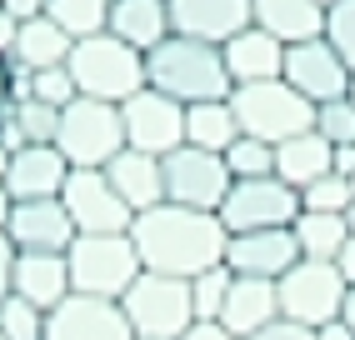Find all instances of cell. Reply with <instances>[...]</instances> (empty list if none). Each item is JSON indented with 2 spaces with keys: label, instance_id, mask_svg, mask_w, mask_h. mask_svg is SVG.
I'll list each match as a JSON object with an SVG mask.
<instances>
[{
  "label": "cell",
  "instance_id": "obj_1",
  "mask_svg": "<svg viewBox=\"0 0 355 340\" xmlns=\"http://www.w3.org/2000/svg\"><path fill=\"white\" fill-rule=\"evenodd\" d=\"M130 240H135V255H140L146 271L191 280V275H200V271L225 260L230 230L220 226L216 210H191V205L160 201L150 210H135Z\"/></svg>",
  "mask_w": 355,
  "mask_h": 340
},
{
  "label": "cell",
  "instance_id": "obj_2",
  "mask_svg": "<svg viewBox=\"0 0 355 340\" xmlns=\"http://www.w3.org/2000/svg\"><path fill=\"white\" fill-rule=\"evenodd\" d=\"M146 85L165 90V95H171V101H180V105L225 101V95L235 90L220 45L175 35V31L165 35L160 45H150V51H146Z\"/></svg>",
  "mask_w": 355,
  "mask_h": 340
},
{
  "label": "cell",
  "instance_id": "obj_3",
  "mask_svg": "<svg viewBox=\"0 0 355 340\" xmlns=\"http://www.w3.org/2000/svg\"><path fill=\"white\" fill-rule=\"evenodd\" d=\"M65 65H70V76H76V90L90 95V101L121 105V101H130L135 90H146V56H140L135 45L115 40L110 31L76 40Z\"/></svg>",
  "mask_w": 355,
  "mask_h": 340
},
{
  "label": "cell",
  "instance_id": "obj_4",
  "mask_svg": "<svg viewBox=\"0 0 355 340\" xmlns=\"http://www.w3.org/2000/svg\"><path fill=\"white\" fill-rule=\"evenodd\" d=\"M70 260V290L76 296H96V300H121L130 280L146 271L135 255L130 230H105V235H76L65 246Z\"/></svg>",
  "mask_w": 355,
  "mask_h": 340
},
{
  "label": "cell",
  "instance_id": "obj_5",
  "mask_svg": "<svg viewBox=\"0 0 355 340\" xmlns=\"http://www.w3.org/2000/svg\"><path fill=\"white\" fill-rule=\"evenodd\" d=\"M121 310L135 330V340H180L196 325V305H191V280L180 275H160V271H140L130 290L121 296Z\"/></svg>",
  "mask_w": 355,
  "mask_h": 340
},
{
  "label": "cell",
  "instance_id": "obj_6",
  "mask_svg": "<svg viewBox=\"0 0 355 340\" xmlns=\"http://www.w3.org/2000/svg\"><path fill=\"white\" fill-rule=\"evenodd\" d=\"M55 151L70 160V170H105V165L115 160V151H125L121 105L90 101V95H76V101L60 110Z\"/></svg>",
  "mask_w": 355,
  "mask_h": 340
},
{
  "label": "cell",
  "instance_id": "obj_7",
  "mask_svg": "<svg viewBox=\"0 0 355 340\" xmlns=\"http://www.w3.org/2000/svg\"><path fill=\"white\" fill-rule=\"evenodd\" d=\"M235 120H241V135L255 140H291L300 130H315V105L305 101L300 90H291L286 80H255V85H235L230 90Z\"/></svg>",
  "mask_w": 355,
  "mask_h": 340
},
{
  "label": "cell",
  "instance_id": "obj_8",
  "mask_svg": "<svg viewBox=\"0 0 355 340\" xmlns=\"http://www.w3.org/2000/svg\"><path fill=\"white\" fill-rule=\"evenodd\" d=\"M340 296H345V275L336 271V260H295L286 275L275 280V300H280V315L305 330H315L325 321L340 315Z\"/></svg>",
  "mask_w": 355,
  "mask_h": 340
},
{
  "label": "cell",
  "instance_id": "obj_9",
  "mask_svg": "<svg viewBox=\"0 0 355 340\" xmlns=\"http://www.w3.org/2000/svg\"><path fill=\"white\" fill-rule=\"evenodd\" d=\"M160 180H165V201L191 205V210H220L230 190V165L216 151L175 145L171 155H160Z\"/></svg>",
  "mask_w": 355,
  "mask_h": 340
},
{
  "label": "cell",
  "instance_id": "obj_10",
  "mask_svg": "<svg viewBox=\"0 0 355 340\" xmlns=\"http://www.w3.org/2000/svg\"><path fill=\"white\" fill-rule=\"evenodd\" d=\"M220 226L230 235L241 230H270V226H291L300 215V190L286 185L280 176H260V180H230L225 201H220Z\"/></svg>",
  "mask_w": 355,
  "mask_h": 340
},
{
  "label": "cell",
  "instance_id": "obj_11",
  "mask_svg": "<svg viewBox=\"0 0 355 340\" xmlns=\"http://www.w3.org/2000/svg\"><path fill=\"white\" fill-rule=\"evenodd\" d=\"M121 126H125V145L146 155H171L175 145H185V105L171 101L165 90L146 85L130 101H121Z\"/></svg>",
  "mask_w": 355,
  "mask_h": 340
},
{
  "label": "cell",
  "instance_id": "obj_12",
  "mask_svg": "<svg viewBox=\"0 0 355 340\" xmlns=\"http://www.w3.org/2000/svg\"><path fill=\"white\" fill-rule=\"evenodd\" d=\"M60 205L76 221V235H105V230H130L135 210L115 196L105 170H70L60 185Z\"/></svg>",
  "mask_w": 355,
  "mask_h": 340
},
{
  "label": "cell",
  "instance_id": "obj_13",
  "mask_svg": "<svg viewBox=\"0 0 355 340\" xmlns=\"http://www.w3.org/2000/svg\"><path fill=\"white\" fill-rule=\"evenodd\" d=\"M280 80H286L291 90H300L311 105H325V101H340V95L350 90V70H345V60L336 51H330L325 35H311V40L286 45Z\"/></svg>",
  "mask_w": 355,
  "mask_h": 340
},
{
  "label": "cell",
  "instance_id": "obj_14",
  "mask_svg": "<svg viewBox=\"0 0 355 340\" xmlns=\"http://www.w3.org/2000/svg\"><path fill=\"white\" fill-rule=\"evenodd\" d=\"M45 340H135L121 300H96V296H70L45 315Z\"/></svg>",
  "mask_w": 355,
  "mask_h": 340
},
{
  "label": "cell",
  "instance_id": "obj_15",
  "mask_svg": "<svg viewBox=\"0 0 355 340\" xmlns=\"http://www.w3.org/2000/svg\"><path fill=\"white\" fill-rule=\"evenodd\" d=\"M300 260V246L291 226H270V230H241L225 240V265L235 275H260V280H280Z\"/></svg>",
  "mask_w": 355,
  "mask_h": 340
},
{
  "label": "cell",
  "instance_id": "obj_16",
  "mask_svg": "<svg viewBox=\"0 0 355 340\" xmlns=\"http://www.w3.org/2000/svg\"><path fill=\"white\" fill-rule=\"evenodd\" d=\"M6 235L15 250H65L76 240V221L65 215L60 196H45V201H15L10 205V221Z\"/></svg>",
  "mask_w": 355,
  "mask_h": 340
},
{
  "label": "cell",
  "instance_id": "obj_17",
  "mask_svg": "<svg viewBox=\"0 0 355 340\" xmlns=\"http://www.w3.org/2000/svg\"><path fill=\"white\" fill-rule=\"evenodd\" d=\"M250 26V0H171V31L225 45L235 31Z\"/></svg>",
  "mask_w": 355,
  "mask_h": 340
},
{
  "label": "cell",
  "instance_id": "obj_18",
  "mask_svg": "<svg viewBox=\"0 0 355 340\" xmlns=\"http://www.w3.org/2000/svg\"><path fill=\"white\" fill-rule=\"evenodd\" d=\"M65 176H70V160L55 145H20V151H10L6 190L10 201H45V196H60Z\"/></svg>",
  "mask_w": 355,
  "mask_h": 340
},
{
  "label": "cell",
  "instance_id": "obj_19",
  "mask_svg": "<svg viewBox=\"0 0 355 340\" xmlns=\"http://www.w3.org/2000/svg\"><path fill=\"white\" fill-rule=\"evenodd\" d=\"M10 290L26 296V300H35L40 310H55L70 296V260H65V250H15Z\"/></svg>",
  "mask_w": 355,
  "mask_h": 340
},
{
  "label": "cell",
  "instance_id": "obj_20",
  "mask_svg": "<svg viewBox=\"0 0 355 340\" xmlns=\"http://www.w3.org/2000/svg\"><path fill=\"white\" fill-rule=\"evenodd\" d=\"M220 56H225V70H230V85H255V80H280L286 45L250 20L245 31H235V35L220 45Z\"/></svg>",
  "mask_w": 355,
  "mask_h": 340
},
{
  "label": "cell",
  "instance_id": "obj_21",
  "mask_svg": "<svg viewBox=\"0 0 355 340\" xmlns=\"http://www.w3.org/2000/svg\"><path fill=\"white\" fill-rule=\"evenodd\" d=\"M270 321H280V300H275V280H260V275H235L225 290V305H220V325L245 340L255 330H266Z\"/></svg>",
  "mask_w": 355,
  "mask_h": 340
},
{
  "label": "cell",
  "instance_id": "obj_22",
  "mask_svg": "<svg viewBox=\"0 0 355 340\" xmlns=\"http://www.w3.org/2000/svg\"><path fill=\"white\" fill-rule=\"evenodd\" d=\"M105 180L115 185L130 210H150L165 201V180H160V155H146V151H115V160L105 165Z\"/></svg>",
  "mask_w": 355,
  "mask_h": 340
},
{
  "label": "cell",
  "instance_id": "obj_23",
  "mask_svg": "<svg viewBox=\"0 0 355 340\" xmlns=\"http://www.w3.org/2000/svg\"><path fill=\"white\" fill-rule=\"evenodd\" d=\"M105 31L146 56L150 45H160L171 35V0H110Z\"/></svg>",
  "mask_w": 355,
  "mask_h": 340
},
{
  "label": "cell",
  "instance_id": "obj_24",
  "mask_svg": "<svg viewBox=\"0 0 355 340\" xmlns=\"http://www.w3.org/2000/svg\"><path fill=\"white\" fill-rule=\"evenodd\" d=\"M330 170H336V145L320 130H300V135L275 145V176L286 185H295V190H305L311 180L330 176Z\"/></svg>",
  "mask_w": 355,
  "mask_h": 340
},
{
  "label": "cell",
  "instance_id": "obj_25",
  "mask_svg": "<svg viewBox=\"0 0 355 340\" xmlns=\"http://www.w3.org/2000/svg\"><path fill=\"white\" fill-rule=\"evenodd\" d=\"M250 20L260 31H270L280 45L311 40L325 26V6L320 0H250Z\"/></svg>",
  "mask_w": 355,
  "mask_h": 340
},
{
  "label": "cell",
  "instance_id": "obj_26",
  "mask_svg": "<svg viewBox=\"0 0 355 340\" xmlns=\"http://www.w3.org/2000/svg\"><path fill=\"white\" fill-rule=\"evenodd\" d=\"M235 135H241V120H235L230 95H225V101H196V105H185V145H200V151L225 155Z\"/></svg>",
  "mask_w": 355,
  "mask_h": 340
},
{
  "label": "cell",
  "instance_id": "obj_27",
  "mask_svg": "<svg viewBox=\"0 0 355 340\" xmlns=\"http://www.w3.org/2000/svg\"><path fill=\"white\" fill-rule=\"evenodd\" d=\"M70 40L51 15H35V20H20V35H15V56L20 65H31V70H45V65H65L70 60Z\"/></svg>",
  "mask_w": 355,
  "mask_h": 340
},
{
  "label": "cell",
  "instance_id": "obj_28",
  "mask_svg": "<svg viewBox=\"0 0 355 340\" xmlns=\"http://www.w3.org/2000/svg\"><path fill=\"white\" fill-rule=\"evenodd\" d=\"M291 235L305 260H336V250L345 246V215H325V210H300L291 221Z\"/></svg>",
  "mask_w": 355,
  "mask_h": 340
},
{
  "label": "cell",
  "instance_id": "obj_29",
  "mask_svg": "<svg viewBox=\"0 0 355 340\" xmlns=\"http://www.w3.org/2000/svg\"><path fill=\"white\" fill-rule=\"evenodd\" d=\"M45 15H51L70 40H85V35H101V31H105L110 0H51Z\"/></svg>",
  "mask_w": 355,
  "mask_h": 340
},
{
  "label": "cell",
  "instance_id": "obj_30",
  "mask_svg": "<svg viewBox=\"0 0 355 340\" xmlns=\"http://www.w3.org/2000/svg\"><path fill=\"white\" fill-rule=\"evenodd\" d=\"M225 165H230V180L275 176V145L270 140H255V135H235L230 151H225Z\"/></svg>",
  "mask_w": 355,
  "mask_h": 340
},
{
  "label": "cell",
  "instance_id": "obj_31",
  "mask_svg": "<svg viewBox=\"0 0 355 340\" xmlns=\"http://www.w3.org/2000/svg\"><path fill=\"white\" fill-rule=\"evenodd\" d=\"M45 315L51 310H40L35 300L10 290V296L0 300V335L6 340H45Z\"/></svg>",
  "mask_w": 355,
  "mask_h": 340
},
{
  "label": "cell",
  "instance_id": "obj_32",
  "mask_svg": "<svg viewBox=\"0 0 355 340\" xmlns=\"http://www.w3.org/2000/svg\"><path fill=\"white\" fill-rule=\"evenodd\" d=\"M235 271L220 260L210 265V271L191 275V305H196V321H220V305H225V290H230Z\"/></svg>",
  "mask_w": 355,
  "mask_h": 340
},
{
  "label": "cell",
  "instance_id": "obj_33",
  "mask_svg": "<svg viewBox=\"0 0 355 340\" xmlns=\"http://www.w3.org/2000/svg\"><path fill=\"white\" fill-rule=\"evenodd\" d=\"M320 35L330 40V51H336V56L345 60V70L355 76V0H330Z\"/></svg>",
  "mask_w": 355,
  "mask_h": 340
},
{
  "label": "cell",
  "instance_id": "obj_34",
  "mask_svg": "<svg viewBox=\"0 0 355 340\" xmlns=\"http://www.w3.org/2000/svg\"><path fill=\"white\" fill-rule=\"evenodd\" d=\"M15 105V126L26 135V145H55V126H60V110L45 105V101H10Z\"/></svg>",
  "mask_w": 355,
  "mask_h": 340
},
{
  "label": "cell",
  "instance_id": "obj_35",
  "mask_svg": "<svg viewBox=\"0 0 355 340\" xmlns=\"http://www.w3.org/2000/svg\"><path fill=\"white\" fill-rule=\"evenodd\" d=\"M355 196H350V180L345 176H320V180H311L300 190V210H325V215H345V205H350Z\"/></svg>",
  "mask_w": 355,
  "mask_h": 340
},
{
  "label": "cell",
  "instance_id": "obj_36",
  "mask_svg": "<svg viewBox=\"0 0 355 340\" xmlns=\"http://www.w3.org/2000/svg\"><path fill=\"white\" fill-rule=\"evenodd\" d=\"M31 95H35V101H45V105H55V110H65L80 90H76L70 65H45V70H35V76H31Z\"/></svg>",
  "mask_w": 355,
  "mask_h": 340
},
{
  "label": "cell",
  "instance_id": "obj_37",
  "mask_svg": "<svg viewBox=\"0 0 355 340\" xmlns=\"http://www.w3.org/2000/svg\"><path fill=\"white\" fill-rule=\"evenodd\" d=\"M315 130L330 140V145H355V105L345 101H325V105H315Z\"/></svg>",
  "mask_w": 355,
  "mask_h": 340
},
{
  "label": "cell",
  "instance_id": "obj_38",
  "mask_svg": "<svg viewBox=\"0 0 355 340\" xmlns=\"http://www.w3.org/2000/svg\"><path fill=\"white\" fill-rule=\"evenodd\" d=\"M245 340H315V330H305V325H295V321H270L266 330H255V335H245Z\"/></svg>",
  "mask_w": 355,
  "mask_h": 340
},
{
  "label": "cell",
  "instance_id": "obj_39",
  "mask_svg": "<svg viewBox=\"0 0 355 340\" xmlns=\"http://www.w3.org/2000/svg\"><path fill=\"white\" fill-rule=\"evenodd\" d=\"M15 35H20V20L10 10H0V60L15 56Z\"/></svg>",
  "mask_w": 355,
  "mask_h": 340
},
{
  "label": "cell",
  "instance_id": "obj_40",
  "mask_svg": "<svg viewBox=\"0 0 355 340\" xmlns=\"http://www.w3.org/2000/svg\"><path fill=\"white\" fill-rule=\"evenodd\" d=\"M10 265H15V246H10V235L0 230V300L10 296Z\"/></svg>",
  "mask_w": 355,
  "mask_h": 340
},
{
  "label": "cell",
  "instance_id": "obj_41",
  "mask_svg": "<svg viewBox=\"0 0 355 340\" xmlns=\"http://www.w3.org/2000/svg\"><path fill=\"white\" fill-rule=\"evenodd\" d=\"M180 340H235V335H230V330H225L220 321H196V325L185 330Z\"/></svg>",
  "mask_w": 355,
  "mask_h": 340
},
{
  "label": "cell",
  "instance_id": "obj_42",
  "mask_svg": "<svg viewBox=\"0 0 355 340\" xmlns=\"http://www.w3.org/2000/svg\"><path fill=\"white\" fill-rule=\"evenodd\" d=\"M45 6L51 0H0V10H10L15 20H35V15H45Z\"/></svg>",
  "mask_w": 355,
  "mask_h": 340
},
{
  "label": "cell",
  "instance_id": "obj_43",
  "mask_svg": "<svg viewBox=\"0 0 355 340\" xmlns=\"http://www.w3.org/2000/svg\"><path fill=\"white\" fill-rule=\"evenodd\" d=\"M336 271L345 275V285H355V235H345V246L336 250Z\"/></svg>",
  "mask_w": 355,
  "mask_h": 340
},
{
  "label": "cell",
  "instance_id": "obj_44",
  "mask_svg": "<svg viewBox=\"0 0 355 340\" xmlns=\"http://www.w3.org/2000/svg\"><path fill=\"white\" fill-rule=\"evenodd\" d=\"M315 340H355V330L345 321H325V325H315Z\"/></svg>",
  "mask_w": 355,
  "mask_h": 340
},
{
  "label": "cell",
  "instance_id": "obj_45",
  "mask_svg": "<svg viewBox=\"0 0 355 340\" xmlns=\"http://www.w3.org/2000/svg\"><path fill=\"white\" fill-rule=\"evenodd\" d=\"M336 176H355V145H336Z\"/></svg>",
  "mask_w": 355,
  "mask_h": 340
},
{
  "label": "cell",
  "instance_id": "obj_46",
  "mask_svg": "<svg viewBox=\"0 0 355 340\" xmlns=\"http://www.w3.org/2000/svg\"><path fill=\"white\" fill-rule=\"evenodd\" d=\"M336 321H345L350 330H355V285H345V296H340V315Z\"/></svg>",
  "mask_w": 355,
  "mask_h": 340
},
{
  "label": "cell",
  "instance_id": "obj_47",
  "mask_svg": "<svg viewBox=\"0 0 355 340\" xmlns=\"http://www.w3.org/2000/svg\"><path fill=\"white\" fill-rule=\"evenodd\" d=\"M10 205H15V201H10V190H6V180H0V230H6V221H10Z\"/></svg>",
  "mask_w": 355,
  "mask_h": 340
},
{
  "label": "cell",
  "instance_id": "obj_48",
  "mask_svg": "<svg viewBox=\"0 0 355 340\" xmlns=\"http://www.w3.org/2000/svg\"><path fill=\"white\" fill-rule=\"evenodd\" d=\"M0 101H10V60H0Z\"/></svg>",
  "mask_w": 355,
  "mask_h": 340
},
{
  "label": "cell",
  "instance_id": "obj_49",
  "mask_svg": "<svg viewBox=\"0 0 355 340\" xmlns=\"http://www.w3.org/2000/svg\"><path fill=\"white\" fill-rule=\"evenodd\" d=\"M6 170H10V151L0 145V180H6Z\"/></svg>",
  "mask_w": 355,
  "mask_h": 340
},
{
  "label": "cell",
  "instance_id": "obj_50",
  "mask_svg": "<svg viewBox=\"0 0 355 340\" xmlns=\"http://www.w3.org/2000/svg\"><path fill=\"white\" fill-rule=\"evenodd\" d=\"M345 230H350V235H355V201H350V205H345Z\"/></svg>",
  "mask_w": 355,
  "mask_h": 340
},
{
  "label": "cell",
  "instance_id": "obj_51",
  "mask_svg": "<svg viewBox=\"0 0 355 340\" xmlns=\"http://www.w3.org/2000/svg\"><path fill=\"white\" fill-rule=\"evenodd\" d=\"M345 101H350V105H355V76H350V90H345Z\"/></svg>",
  "mask_w": 355,
  "mask_h": 340
},
{
  "label": "cell",
  "instance_id": "obj_52",
  "mask_svg": "<svg viewBox=\"0 0 355 340\" xmlns=\"http://www.w3.org/2000/svg\"><path fill=\"white\" fill-rule=\"evenodd\" d=\"M320 6H330V0H320Z\"/></svg>",
  "mask_w": 355,
  "mask_h": 340
},
{
  "label": "cell",
  "instance_id": "obj_53",
  "mask_svg": "<svg viewBox=\"0 0 355 340\" xmlns=\"http://www.w3.org/2000/svg\"><path fill=\"white\" fill-rule=\"evenodd\" d=\"M0 340H6V335H0Z\"/></svg>",
  "mask_w": 355,
  "mask_h": 340
}]
</instances>
